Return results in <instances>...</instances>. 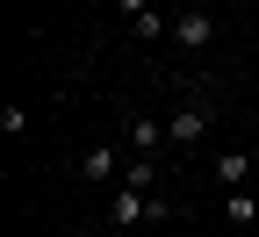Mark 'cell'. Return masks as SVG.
Returning <instances> with one entry per match:
<instances>
[{
  "mask_svg": "<svg viewBox=\"0 0 259 237\" xmlns=\"http://www.w3.org/2000/svg\"><path fill=\"white\" fill-rule=\"evenodd\" d=\"M252 194H259V180H252Z\"/></svg>",
  "mask_w": 259,
  "mask_h": 237,
  "instance_id": "cell-11",
  "label": "cell"
},
{
  "mask_svg": "<svg viewBox=\"0 0 259 237\" xmlns=\"http://www.w3.org/2000/svg\"><path fill=\"white\" fill-rule=\"evenodd\" d=\"M209 122H216L209 86H202V79H187V86H180V108L166 115V144H173V151H194V144L209 137Z\"/></svg>",
  "mask_w": 259,
  "mask_h": 237,
  "instance_id": "cell-1",
  "label": "cell"
},
{
  "mask_svg": "<svg viewBox=\"0 0 259 237\" xmlns=\"http://www.w3.org/2000/svg\"><path fill=\"white\" fill-rule=\"evenodd\" d=\"M130 29H137V36H144V43H158V36H173V22H166V15H158V8H144V15H137V22H130Z\"/></svg>",
  "mask_w": 259,
  "mask_h": 237,
  "instance_id": "cell-8",
  "label": "cell"
},
{
  "mask_svg": "<svg viewBox=\"0 0 259 237\" xmlns=\"http://www.w3.org/2000/svg\"><path fill=\"white\" fill-rule=\"evenodd\" d=\"M108 223H115V230L158 223V201H151V194H137V187H115V201H108Z\"/></svg>",
  "mask_w": 259,
  "mask_h": 237,
  "instance_id": "cell-3",
  "label": "cell"
},
{
  "mask_svg": "<svg viewBox=\"0 0 259 237\" xmlns=\"http://www.w3.org/2000/svg\"><path fill=\"white\" fill-rule=\"evenodd\" d=\"M173 43H180L187 58L216 51V15H209V8H180V15H173Z\"/></svg>",
  "mask_w": 259,
  "mask_h": 237,
  "instance_id": "cell-2",
  "label": "cell"
},
{
  "mask_svg": "<svg viewBox=\"0 0 259 237\" xmlns=\"http://www.w3.org/2000/svg\"><path fill=\"white\" fill-rule=\"evenodd\" d=\"M209 173L223 180V194H231V187H252V180H259V165H252V151H216Z\"/></svg>",
  "mask_w": 259,
  "mask_h": 237,
  "instance_id": "cell-6",
  "label": "cell"
},
{
  "mask_svg": "<svg viewBox=\"0 0 259 237\" xmlns=\"http://www.w3.org/2000/svg\"><path fill=\"white\" fill-rule=\"evenodd\" d=\"M122 151H130V158H158V151H173V144H166V122L130 115V129H122Z\"/></svg>",
  "mask_w": 259,
  "mask_h": 237,
  "instance_id": "cell-4",
  "label": "cell"
},
{
  "mask_svg": "<svg viewBox=\"0 0 259 237\" xmlns=\"http://www.w3.org/2000/svg\"><path fill=\"white\" fill-rule=\"evenodd\" d=\"M22 129H29V108H22V101H8V108H0V137H22Z\"/></svg>",
  "mask_w": 259,
  "mask_h": 237,
  "instance_id": "cell-9",
  "label": "cell"
},
{
  "mask_svg": "<svg viewBox=\"0 0 259 237\" xmlns=\"http://www.w3.org/2000/svg\"><path fill=\"white\" fill-rule=\"evenodd\" d=\"M122 165H130L122 144H94V151L79 158V180H122Z\"/></svg>",
  "mask_w": 259,
  "mask_h": 237,
  "instance_id": "cell-5",
  "label": "cell"
},
{
  "mask_svg": "<svg viewBox=\"0 0 259 237\" xmlns=\"http://www.w3.org/2000/svg\"><path fill=\"white\" fill-rule=\"evenodd\" d=\"M223 216H231L238 230H252V223H259V194H252V187H231V194H223Z\"/></svg>",
  "mask_w": 259,
  "mask_h": 237,
  "instance_id": "cell-7",
  "label": "cell"
},
{
  "mask_svg": "<svg viewBox=\"0 0 259 237\" xmlns=\"http://www.w3.org/2000/svg\"><path fill=\"white\" fill-rule=\"evenodd\" d=\"M115 8H122V15H130V22H137V15H144V8H151V0H115Z\"/></svg>",
  "mask_w": 259,
  "mask_h": 237,
  "instance_id": "cell-10",
  "label": "cell"
}]
</instances>
